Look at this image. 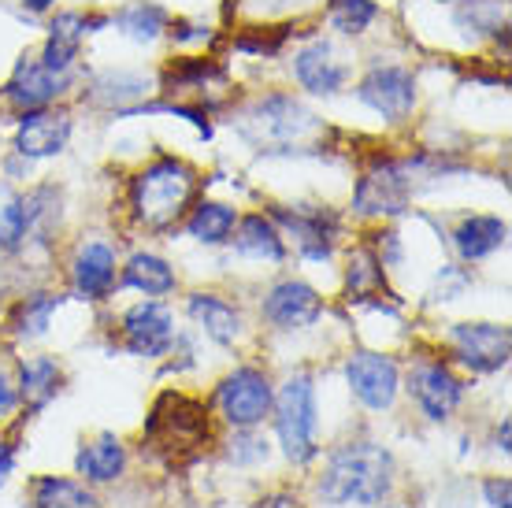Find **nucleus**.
Listing matches in <instances>:
<instances>
[{"label": "nucleus", "instance_id": "obj_1", "mask_svg": "<svg viewBox=\"0 0 512 508\" xmlns=\"http://www.w3.org/2000/svg\"><path fill=\"white\" fill-rule=\"evenodd\" d=\"M316 490L334 508L383 505V497L394 490V457L375 442H349L331 453Z\"/></svg>", "mask_w": 512, "mask_h": 508}, {"label": "nucleus", "instance_id": "obj_2", "mask_svg": "<svg viewBox=\"0 0 512 508\" xmlns=\"http://www.w3.org/2000/svg\"><path fill=\"white\" fill-rule=\"evenodd\" d=\"M193 190H197V171L186 160L160 156L156 164H149L134 178V190H130L134 216L149 230L175 227L190 208Z\"/></svg>", "mask_w": 512, "mask_h": 508}, {"label": "nucleus", "instance_id": "obj_3", "mask_svg": "<svg viewBox=\"0 0 512 508\" xmlns=\"http://www.w3.org/2000/svg\"><path fill=\"white\" fill-rule=\"evenodd\" d=\"M275 408V431H279L282 453L294 464H308L316 457V390H312V379L308 375H294L279 390V397L271 401Z\"/></svg>", "mask_w": 512, "mask_h": 508}, {"label": "nucleus", "instance_id": "obj_4", "mask_svg": "<svg viewBox=\"0 0 512 508\" xmlns=\"http://www.w3.org/2000/svg\"><path fill=\"white\" fill-rule=\"evenodd\" d=\"M145 434L156 449H164L171 457L201 449L208 438V412L197 401L182 394H164L156 401L153 416L145 423Z\"/></svg>", "mask_w": 512, "mask_h": 508}, {"label": "nucleus", "instance_id": "obj_5", "mask_svg": "<svg viewBox=\"0 0 512 508\" xmlns=\"http://www.w3.org/2000/svg\"><path fill=\"white\" fill-rule=\"evenodd\" d=\"M219 408H223V416L227 423L234 427H256V423H264V416L271 412V401H275V390H271V382L264 371L256 368H238L234 375L219 382Z\"/></svg>", "mask_w": 512, "mask_h": 508}, {"label": "nucleus", "instance_id": "obj_6", "mask_svg": "<svg viewBox=\"0 0 512 508\" xmlns=\"http://www.w3.org/2000/svg\"><path fill=\"white\" fill-rule=\"evenodd\" d=\"M242 119V130L256 145H286V141L301 138L305 130H312V115L294 97H282V93L256 101Z\"/></svg>", "mask_w": 512, "mask_h": 508}, {"label": "nucleus", "instance_id": "obj_7", "mask_svg": "<svg viewBox=\"0 0 512 508\" xmlns=\"http://www.w3.org/2000/svg\"><path fill=\"white\" fill-rule=\"evenodd\" d=\"M346 379H349V390H353V397H357L364 408H372V412H386V408L394 405L397 386H401L397 364L383 353L349 356Z\"/></svg>", "mask_w": 512, "mask_h": 508}, {"label": "nucleus", "instance_id": "obj_8", "mask_svg": "<svg viewBox=\"0 0 512 508\" xmlns=\"http://www.w3.org/2000/svg\"><path fill=\"white\" fill-rule=\"evenodd\" d=\"M453 345L464 364L483 375L509 364V327H498V323H457Z\"/></svg>", "mask_w": 512, "mask_h": 508}, {"label": "nucleus", "instance_id": "obj_9", "mask_svg": "<svg viewBox=\"0 0 512 508\" xmlns=\"http://www.w3.org/2000/svg\"><path fill=\"white\" fill-rule=\"evenodd\" d=\"M123 342L134 356H164L175 342V316L160 301H141L123 316Z\"/></svg>", "mask_w": 512, "mask_h": 508}, {"label": "nucleus", "instance_id": "obj_10", "mask_svg": "<svg viewBox=\"0 0 512 508\" xmlns=\"http://www.w3.org/2000/svg\"><path fill=\"white\" fill-rule=\"evenodd\" d=\"M323 316V297L308 282H279L264 297V319L279 331H301Z\"/></svg>", "mask_w": 512, "mask_h": 508}, {"label": "nucleus", "instance_id": "obj_11", "mask_svg": "<svg viewBox=\"0 0 512 508\" xmlns=\"http://www.w3.org/2000/svg\"><path fill=\"white\" fill-rule=\"evenodd\" d=\"M360 101L386 119H405L416 104V82L405 67H375L360 82Z\"/></svg>", "mask_w": 512, "mask_h": 508}, {"label": "nucleus", "instance_id": "obj_12", "mask_svg": "<svg viewBox=\"0 0 512 508\" xmlns=\"http://www.w3.org/2000/svg\"><path fill=\"white\" fill-rule=\"evenodd\" d=\"M412 397L420 401L427 420H449L464 397V382L446 364H420L409 382Z\"/></svg>", "mask_w": 512, "mask_h": 508}, {"label": "nucleus", "instance_id": "obj_13", "mask_svg": "<svg viewBox=\"0 0 512 508\" xmlns=\"http://www.w3.org/2000/svg\"><path fill=\"white\" fill-rule=\"evenodd\" d=\"M67 138H71V119H67L64 112L34 108V112L23 115V123L15 130V153L26 156V160L56 156V153H64Z\"/></svg>", "mask_w": 512, "mask_h": 508}, {"label": "nucleus", "instance_id": "obj_14", "mask_svg": "<svg viewBox=\"0 0 512 508\" xmlns=\"http://www.w3.org/2000/svg\"><path fill=\"white\" fill-rule=\"evenodd\" d=\"M275 216H279L282 227L294 234L301 256H308V260H327L331 256L334 234H338V219L331 212H323V208H294V212L279 208Z\"/></svg>", "mask_w": 512, "mask_h": 508}, {"label": "nucleus", "instance_id": "obj_15", "mask_svg": "<svg viewBox=\"0 0 512 508\" xmlns=\"http://www.w3.org/2000/svg\"><path fill=\"white\" fill-rule=\"evenodd\" d=\"M409 204V178L397 167H383L360 182L357 190V212L360 216H397Z\"/></svg>", "mask_w": 512, "mask_h": 508}, {"label": "nucleus", "instance_id": "obj_16", "mask_svg": "<svg viewBox=\"0 0 512 508\" xmlns=\"http://www.w3.org/2000/svg\"><path fill=\"white\" fill-rule=\"evenodd\" d=\"M294 75L308 93H320V97H331L346 86V67L334 60V49L327 41H312L308 49L297 52Z\"/></svg>", "mask_w": 512, "mask_h": 508}, {"label": "nucleus", "instance_id": "obj_17", "mask_svg": "<svg viewBox=\"0 0 512 508\" xmlns=\"http://www.w3.org/2000/svg\"><path fill=\"white\" fill-rule=\"evenodd\" d=\"M71 275H75V286L82 297L101 301V297H108L112 282H116V253L101 242L82 245L75 264H71Z\"/></svg>", "mask_w": 512, "mask_h": 508}, {"label": "nucleus", "instance_id": "obj_18", "mask_svg": "<svg viewBox=\"0 0 512 508\" xmlns=\"http://www.w3.org/2000/svg\"><path fill=\"white\" fill-rule=\"evenodd\" d=\"M67 86V75H56L41 60H30V64H19L15 78L8 82V101H15L19 108H45L52 97H60Z\"/></svg>", "mask_w": 512, "mask_h": 508}, {"label": "nucleus", "instance_id": "obj_19", "mask_svg": "<svg viewBox=\"0 0 512 508\" xmlns=\"http://www.w3.org/2000/svg\"><path fill=\"white\" fill-rule=\"evenodd\" d=\"M186 312H190L193 323L219 345H231L234 338L242 334V316H238V308L227 305V301L216 297V293H193Z\"/></svg>", "mask_w": 512, "mask_h": 508}, {"label": "nucleus", "instance_id": "obj_20", "mask_svg": "<svg viewBox=\"0 0 512 508\" xmlns=\"http://www.w3.org/2000/svg\"><path fill=\"white\" fill-rule=\"evenodd\" d=\"M75 468L78 475H86L93 483H112L127 468V449H123V442H119L116 434H101L97 442L82 445Z\"/></svg>", "mask_w": 512, "mask_h": 508}, {"label": "nucleus", "instance_id": "obj_21", "mask_svg": "<svg viewBox=\"0 0 512 508\" xmlns=\"http://www.w3.org/2000/svg\"><path fill=\"white\" fill-rule=\"evenodd\" d=\"M86 26H97V23H86L78 12H67V15H56V23H52V34L45 41V52H41V64L56 71V75H67V67L75 60L78 52V41L82 34H90Z\"/></svg>", "mask_w": 512, "mask_h": 508}, {"label": "nucleus", "instance_id": "obj_22", "mask_svg": "<svg viewBox=\"0 0 512 508\" xmlns=\"http://www.w3.org/2000/svg\"><path fill=\"white\" fill-rule=\"evenodd\" d=\"M505 234H509V227H505L501 219L472 216V219H464L461 230L453 234V245H457V253H461L464 260H483V256L498 253L501 245H505Z\"/></svg>", "mask_w": 512, "mask_h": 508}, {"label": "nucleus", "instance_id": "obj_23", "mask_svg": "<svg viewBox=\"0 0 512 508\" xmlns=\"http://www.w3.org/2000/svg\"><path fill=\"white\" fill-rule=\"evenodd\" d=\"M234 249L242 256H253V260H275L279 264L286 249H282V238L275 223L264 216H249L238 223V234H234Z\"/></svg>", "mask_w": 512, "mask_h": 508}, {"label": "nucleus", "instance_id": "obj_24", "mask_svg": "<svg viewBox=\"0 0 512 508\" xmlns=\"http://www.w3.org/2000/svg\"><path fill=\"white\" fill-rule=\"evenodd\" d=\"M123 282L134 286V290H141L145 297H164V293L175 290V271H171L167 260H160V256L138 253V256H130L127 271H123Z\"/></svg>", "mask_w": 512, "mask_h": 508}, {"label": "nucleus", "instance_id": "obj_25", "mask_svg": "<svg viewBox=\"0 0 512 508\" xmlns=\"http://www.w3.org/2000/svg\"><path fill=\"white\" fill-rule=\"evenodd\" d=\"M19 375H23V382H19L23 390L19 394L34 408L49 405L52 397H56V390H60V368H56V360H49V356H30V360H23Z\"/></svg>", "mask_w": 512, "mask_h": 508}, {"label": "nucleus", "instance_id": "obj_26", "mask_svg": "<svg viewBox=\"0 0 512 508\" xmlns=\"http://www.w3.org/2000/svg\"><path fill=\"white\" fill-rule=\"evenodd\" d=\"M234 223H238V216H234L231 204L205 201V204H197V208H193L190 234L197 238V242L219 245V242H227V238L234 234Z\"/></svg>", "mask_w": 512, "mask_h": 508}, {"label": "nucleus", "instance_id": "obj_27", "mask_svg": "<svg viewBox=\"0 0 512 508\" xmlns=\"http://www.w3.org/2000/svg\"><path fill=\"white\" fill-rule=\"evenodd\" d=\"M34 505L38 508H97V497L82 483H75V479L45 475V479L34 486Z\"/></svg>", "mask_w": 512, "mask_h": 508}, {"label": "nucleus", "instance_id": "obj_28", "mask_svg": "<svg viewBox=\"0 0 512 508\" xmlns=\"http://www.w3.org/2000/svg\"><path fill=\"white\" fill-rule=\"evenodd\" d=\"M119 26H123V34H127V38L153 41V38L164 34L167 12L160 8V4H145V0H138V4H130V8L119 12Z\"/></svg>", "mask_w": 512, "mask_h": 508}, {"label": "nucleus", "instance_id": "obj_29", "mask_svg": "<svg viewBox=\"0 0 512 508\" xmlns=\"http://www.w3.org/2000/svg\"><path fill=\"white\" fill-rule=\"evenodd\" d=\"M60 308V297H52V293H38V297H26L19 312H15V334L19 338H38V334L49 331V319L52 312Z\"/></svg>", "mask_w": 512, "mask_h": 508}, {"label": "nucleus", "instance_id": "obj_30", "mask_svg": "<svg viewBox=\"0 0 512 508\" xmlns=\"http://www.w3.org/2000/svg\"><path fill=\"white\" fill-rule=\"evenodd\" d=\"M30 219H26V201L15 197L4 182H0V249H15L26 238Z\"/></svg>", "mask_w": 512, "mask_h": 508}, {"label": "nucleus", "instance_id": "obj_31", "mask_svg": "<svg viewBox=\"0 0 512 508\" xmlns=\"http://www.w3.org/2000/svg\"><path fill=\"white\" fill-rule=\"evenodd\" d=\"M383 290V264L375 260V253L368 249H357L353 260H349V297L357 301H368Z\"/></svg>", "mask_w": 512, "mask_h": 508}, {"label": "nucleus", "instance_id": "obj_32", "mask_svg": "<svg viewBox=\"0 0 512 508\" xmlns=\"http://www.w3.org/2000/svg\"><path fill=\"white\" fill-rule=\"evenodd\" d=\"M375 15L379 8L372 0H331V26L342 34H364L375 23Z\"/></svg>", "mask_w": 512, "mask_h": 508}, {"label": "nucleus", "instance_id": "obj_33", "mask_svg": "<svg viewBox=\"0 0 512 508\" xmlns=\"http://www.w3.org/2000/svg\"><path fill=\"white\" fill-rule=\"evenodd\" d=\"M97 89H101L104 101L112 104H127V101H138V97H145V78L141 75H108L97 82Z\"/></svg>", "mask_w": 512, "mask_h": 508}, {"label": "nucleus", "instance_id": "obj_34", "mask_svg": "<svg viewBox=\"0 0 512 508\" xmlns=\"http://www.w3.org/2000/svg\"><path fill=\"white\" fill-rule=\"evenodd\" d=\"M19 408V390H15V382L8 379V371H0V416H8Z\"/></svg>", "mask_w": 512, "mask_h": 508}, {"label": "nucleus", "instance_id": "obj_35", "mask_svg": "<svg viewBox=\"0 0 512 508\" xmlns=\"http://www.w3.org/2000/svg\"><path fill=\"white\" fill-rule=\"evenodd\" d=\"M487 501H490V508H509V501H512L509 479H490V483H487Z\"/></svg>", "mask_w": 512, "mask_h": 508}, {"label": "nucleus", "instance_id": "obj_36", "mask_svg": "<svg viewBox=\"0 0 512 508\" xmlns=\"http://www.w3.org/2000/svg\"><path fill=\"white\" fill-rule=\"evenodd\" d=\"M256 508H305V505H301L294 494H271V497H264Z\"/></svg>", "mask_w": 512, "mask_h": 508}, {"label": "nucleus", "instance_id": "obj_37", "mask_svg": "<svg viewBox=\"0 0 512 508\" xmlns=\"http://www.w3.org/2000/svg\"><path fill=\"white\" fill-rule=\"evenodd\" d=\"M15 471V453L12 445H0V486L8 483V475Z\"/></svg>", "mask_w": 512, "mask_h": 508}, {"label": "nucleus", "instance_id": "obj_38", "mask_svg": "<svg viewBox=\"0 0 512 508\" xmlns=\"http://www.w3.org/2000/svg\"><path fill=\"white\" fill-rule=\"evenodd\" d=\"M52 4H56V0H23V8H30V12H49Z\"/></svg>", "mask_w": 512, "mask_h": 508}, {"label": "nucleus", "instance_id": "obj_39", "mask_svg": "<svg viewBox=\"0 0 512 508\" xmlns=\"http://www.w3.org/2000/svg\"><path fill=\"white\" fill-rule=\"evenodd\" d=\"M498 449H501V453H509V423H501V431H498Z\"/></svg>", "mask_w": 512, "mask_h": 508}, {"label": "nucleus", "instance_id": "obj_40", "mask_svg": "<svg viewBox=\"0 0 512 508\" xmlns=\"http://www.w3.org/2000/svg\"><path fill=\"white\" fill-rule=\"evenodd\" d=\"M383 508H409V505H383Z\"/></svg>", "mask_w": 512, "mask_h": 508}]
</instances>
